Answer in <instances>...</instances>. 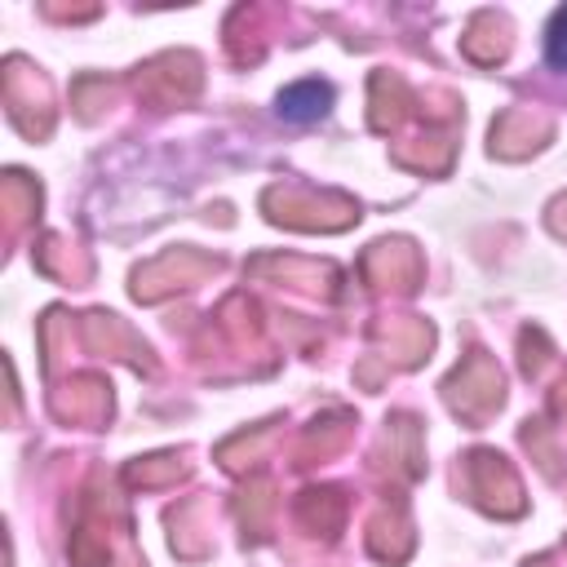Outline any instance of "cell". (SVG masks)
Returning <instances> with one entry per match:
<instances>
[{
    "instance_id": "6da1fadb",
    "label": "cell",
    "mask_w": 567,
    "mask_h": 567,
    "mask_svg": "<svg viewBox=\"0 0 567 567\" xmlns=\"http://www.w3.org/2000/svg\"><path fill=\"white\" fill-rule=\"evenodd\" d=\"M275 111L288 124H315V120H323L332 111V84H323V80H297V84H288L275 97Z\"/></svg>"
},
{
    "instance_id": "7a4b0ae2",
    "label": "cell",
    "mask_w": 567,
    "mask_h": 567,
    "mask_svg": "<svg viewBox=\"0 0 567 567\" xmlns=\"http://www.w3.org/2000/svg\"><path fill=\"white\" fill-rule=\"evenodd\" d=\"M545 62L554 71H567V9H558L549 18V31H545Z\"/></svg>"
}]
</instances>
